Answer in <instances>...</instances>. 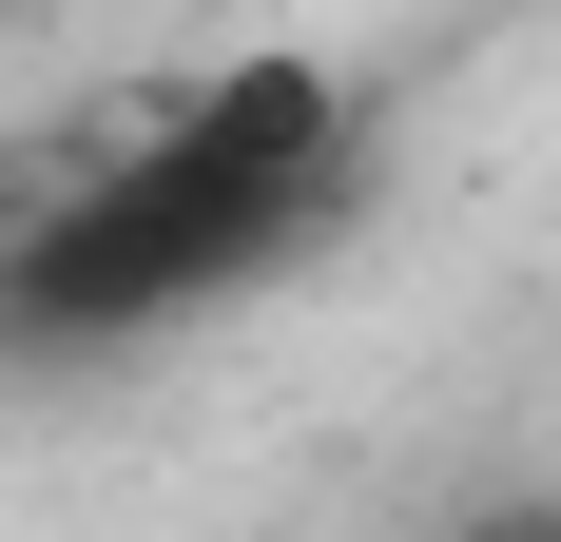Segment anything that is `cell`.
I'll return each instance as SVG.
<instances>
[{
  "instance_id": "obj_2",
  "label": "cell",
  "mask_w": 561,
  "mask_h": 542,
  "mask_svg": "<svg viewBox=\"0 0 561 542\" xmlns=\"http://www.w3.org/2000/svg\"><path fill=\"white\" fill-rule=\"evenodd\" d=\"M446 542H561V504H484V523H446Z\"/></svg>"
},
{
  "instance_id": "obj_1",
  "label": "cell",
  "mask_w": 561,
  "mask_h": 542,
  "mask_svg": "<svg viewBox=\"0 0 561 542\" xmlns=\"http://www.w3.org/2000/svg\"><path fill=\"white\" fill-rule=\"evenodd\" d=\"M348 214H368V78L310 58V39H252V58H214V78L136 98L58 194L0 214V349H20V369L156 349V329L310 271Z\"/></svg>"
}]
</instances>
